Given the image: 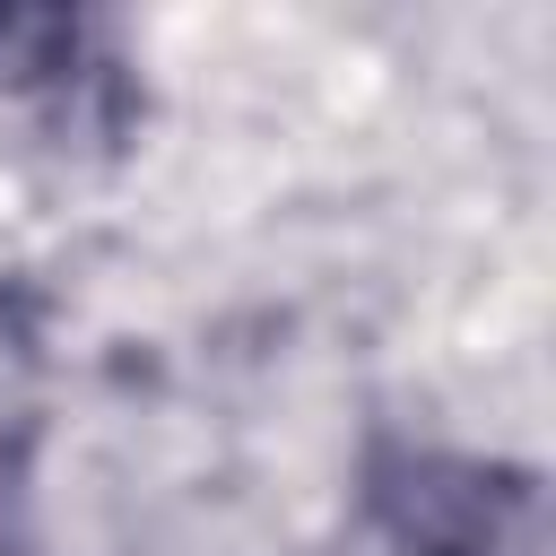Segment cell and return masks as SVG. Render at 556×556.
Returning <instances> with one entry per match:
<instances>
[{"label":"cell","instance_id":"cell-1","mask_svg":"<svg viewBox=\"0 0 556 556\" xmlns=\"http://www.w3.org/2000/svg\"><path fill=\"white\" fill-rule=\"evenodd\" d=\"M339 556H556L547 486L521 460L460 443H374L348 495Z\"/></svg>","mask_w":556,"mask_h":556},{"label":"cell","instance_id":"cell-2","mask_svg":"<svg viewBox=\"0 0 556 556\" xmlns=\"http://www.w3.org/2000/svg\"><path fill=\"white\" fill-rule=\"evenodd\" d=\"M148 122L139 61L87 9H0V130L61 165L122 156Z\"/></svg>","mask_w":556,"mask_h":556},{"label":"cell","instance_id":"cell-3","mask_svg":"<svg viewBox=\"0 0 556 556\" xmlns=\"http://www.w3.org/2000/svg\"><path fill=\"white\" fill-rule=\"evenodd\" d=\"M43 434H52V339H43V304H35L26 278L0 269V556L26 530Z\"/></svg>","mask_w":556,"mask_h":556}]
</instances>
